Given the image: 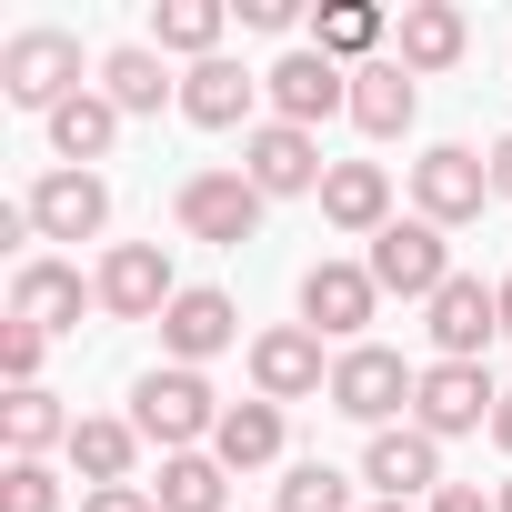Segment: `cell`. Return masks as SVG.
Returning <instances> with one entry per match:
<instances>
[{
    "label": "cell",
    "instance_id": "7a4b0ae2",
    "mask_svg": "<svg viewBox=\"0 0 512 512\" xmlns=\"http://www.w3.org/2000/svg\"><path fill=\"white\" fill-rule=\"evenodd\" d=\"M412 392H422V362H402L392 342H352V352H332V412H342V422L392 432V422H412Z\"/></svg>",
    "mask_w": 512,
    "mask_h": 512
},
{
    "label": "cell",
    "instance_id": "e0dca14e",
    "mask_svg": "<svg viewBox=\"0 0 512 512\" xmlns=\"http://www.w3.org/2000/svg\"><path fill=\"white\" fill-rule=\"evenodd\" d=\"M231 342H241V302H231V292H211V282H181V302L161 312V362L201 372V362H221Z\"/></svg>",
    "mask_w": 512,
    "mask_h": 512
},
{
    "label": "cell",
    "instance_id": "d6986e66",
    "mask_svg": "<svg viewBox=\"0 0 512 512\" xmlns=\"http://www.w3.org/2000/svg\"><path fill=\"white\" fill-rule=\"evenodd\" d=\"M462 51H472V21H462V0H402V21H392V61H402L412 81L452 71Z\"/></svg>",
    "mask_w": 512,
    "mask_h": 512
},
{
    "label": "cell",
    "instance_id": "3957f363",
    "mask_svg": "<svg viewBox=\"0 0 512 512\" xmlns=\"http://www.w3.org/2000/svg\"><path fill=\"white\" fill-rule=\"evenodd\" d=\"M71 91H91V81H81V41H71V31H51V21H41V31H11V41H0V101H11V111H41V121H51Z\"/></svg>",
    "mask_w": 512,
    "mask_h": 512
},
{
    "label": "cell",
    "instance_id": "5b68a950",
    "mask_svg": "<svg viewBox=\"0 0 512 512\" xmlns=\"http://www.w3.org/2000/svg\"><path fill=\"white\" fill-rule=\"evenodd\" d=\"M251 402H332V362H322V332L312 322H272L251 332Z\"/></svg>",
    "mask_w": 512,
    "mask_h": 512
},
{
    "label": "cell",
    "instance_id": "d6a6232c",
    "mask_svg": "<svg viewBox=\"0 0 512 512\" xmlns=\"http://www.w3.org/2000/svg\"><path fill=\"white\" fill-rule=\"evenodd\" d=\"M241 31H302V0H231Z\"/></svg>",
    "mask_w": 512,
    "mask_h": 512
},
{
    "label": "cell",
    "instance_id": "4fadbf2b",
    "mask_svg": "<svg viewBox=\"0 0 512 512\" xmlns=\"http://www.w3.org/2000/svg\"><path fill=\"white\" fill-rule=\"evenodd\" d=\"M181 121H191V131H262V121H272L262 71H241L231 51H221V61H191V71H181Z\"/></svg>",
    "mask_w": 512,
    "mask_h": 512
},
{
    "label": "cell",
    "instance_id": "1f68e13d",
    "mask_svg": "<svg viewBox=\"0 0 512 512\" xmlns=\"http://www.w3.org/2000/svg\"><path fill=\"white\" fill-rule=\"evenodd\" d=\"M0 512H61V472L51 462H11L0 472Z\"/></svg>",
    "mask_w": 512,
    "mask_h": 512
},
{
    "label": "cell",
    "instance_id": "8992f818",
    "mask_svg": "<svg viewBox=\"0 0 512 512\" xmlns=\"http://www.w3.org/2000/svg\"><path fill=\"white\" fill-rule=\"evenodd\" d=\"M262 201H322V181H332V161H322V131H292V121H262V131H241V161H231Z\"/></svg>",
    "mask_w": 512,
    "mask_h": 512
},
{
    "label": "cell",
    "instance_id": "ffe728a7",
    "mask_svg": "<svg viewBox=\"0 0 512 512\" xmlns=\"http://www.w3.org/2000/svg\"><path fill=\"white\" fill-rule=\"evenodd\" d=\"M412 121H422V81H412L392 51L362 61V71H352V131H362V141H402Z\"/></svg>",
    "mask_w": 512,
    "mask_h": 512
},
{
    "label": "cell",
    "instance_id": "603a6c76",
    "mask_svg": "<svg viewBox=\"0 0 512 512\" xmlns=\"http://www.w3.org/2000/svg\"><path fill=\"white\" fill-rule=\"evenodd\" d=\"M41 131H51V161H61V171H91V161H111V141H121V111H111V91L91 81V91H71V101H61Z\"/></svg>",
    "mask_w": 512,
    "mask_h": 512
},
{
    "label": "cell",
    "instance_id": "9c48e42d",
    "mask_svg": "<svg viewBox=\"0 0 512 512\" xmlns=\"http://www.w3.org/2000/svg\"><path fill=\"white\" fill-rule=\"evenodd\" d=\"M422 332H432V362H482L502 342V292L482 272H452L432 302H422Z\"/></svg>",
    "mask_w": 512,
    "mask_h": 512
},
{
    "label": "cell",
    "instance_id": "ba28073f",
    "mask_svg": "<svg viewBox=\"0 0 512 512\" xmlns=\"http://www.w3.org/2000/svg\"><path fill=\"white\" fill-rule=\"evenodd\" d=\"M262 211H272V201L251 191L241 171H191V181L171 191V221H181L191 241H211V251H241L251 231H262Z\"/></svg>",
    "mask_w": 512,
    "mask_h": 512
},
{
    "label": "cell",
    "instance_id": "277c9868",
    "mask_svg": "<svg viewBox=\"0 0 512 512\" xmlns=\"http://www.w3.org/2000/svg\"><path fill=\"white\" fill-rule=\"evenodd\" d=\"M262 101H272V121L322 131V121H352V71H342V61H322L312 41H292V51L262 71Z\"/></svg>",
    "mask_w": 512,
    "mask_h": 512
},
{
    "label": "cell",
    "instance_id": "74e56055",
    "mask_svg": "<svg viewBox=\"0 0 512 512\" xmlns=\"http://www.w3.org/2000/svg\"><path fill=\"white\" fill-rule=\"evenodd\" d=\"M492 292H502V342H512V272H502V282H492Z\"/></svg>",
    "mask_w": 512,
    "mask_h": 512
},
{
    "label": "cell",
    "instance_id": "f35d334b",
    "mask_svg": "<svg viewBox=\"0 0 512 512\" xmlns=\"http://www.w3.org/2000/svg\"><path fill=\"white\" fill-rule=\"evenodd\" d=\"M362 512H422V502H362Z\"/></svg>",
    "mask_w": 512,
    "mask_h": 512
},
{
    "label": "cell",
    "instance_id": "5bb4252c",
    "mask_svg": "<svg viewBox=\"0 0 512 512\" xmlns=\"http://www.w3.org/2000/svg\"><path fill=\"white\" fill-rule=\"evenodd\" d=\"M81 312H101V292L81 282V262H61V251H31V262L11 272V322H31V332H81Z\"/></svg>",
    "mask_w": 512,
    "mask_h": 512
},
{
    "label": "cell",
    "instance_id": "2e32d148",
    "mask_svg": "<svg viewBox=\"0 0 512 512\" xmlns=\"http://www.w3.org/2000/svg\"><path fill=\"white\" fill-rule=\"evenodd\" d=\"M372 312H382V282H372L362 262H312V272H302V322H312L322 342L352 352V342L372 332Z\"/></svg>",
    "mask_w": 512,
    "mask_h": 512
},
{
    "label": "cell",
    "instance_id": "d4e9b609",
    "mask_svg": "<svg viewBox=\"0 0 512 512\" xmlns=\"http://www.w3.org/2000/svg\"><path fill=\"white\" fill-rule=\"evenodd\" d=\"M131 462H141V432H131V412H81V422H71V472H81L91 492L131 482Z\"/></svg>",
    "mask_w": 512,
    "mask_h": 512
},
{
    "label": "cell",
    "instance_id": "f1b7e54d",
    "mask_svg": "<svg viewBox=\"0 0 512 512\" xmlns=\"http://www.w3.org/2000/svg\"><path fill=\"white\" fill-rule=\"evenodd\" d=\"M151 502H161V512H231V472H221L211 452H171L161 482H151Z\"/></svg>",
    "mask_w": 512,
    "mask_h": 512
},
{
    "label": "cell",
    "instance_id": "ab89813d",
    "mask_svg": "<svg viewBox=\"0 0 512 512\" xmlns=\"http://www.w3.org/2000/svg\"><path fill=\"white\" fill-rule=\"evenodd\" d=\"M492 502H502V512H512V482H502V492H492Z\"/></svg>",
    "mask_w": 512,
    "mask_h": 512
},
{
    "label": "cell",
    "instance_id": "7c38bea8",
    "mask_svg": "<svg viewBox=\"0 0 512 512\" xmlns=\"http://www.w3.org/2000/svg\"><path fill=\"white\" fill-rule=\"evenodd\" d=\"M91 292H101L111 322H161V312L181 302L171 251H161V241H111V251H101V272H91Z\"/></svg>",
    "mask_w": 512,
    "mask_h": 512
},
{
    "label": "cell",
    "instance_id": "6da1fadb",
    "mask_svg": "<svg viewBox=\"0 0 512 512\" xmlns=\"http://www.w3.org/2000/svg\"><path fill=\"white\" fill-rule=\"evenodd\" d=\"M221 392H211V372H181V362H161V372H141L131 382V432L171 462V452H211V432H221Z\"/></svg>",
    "mask_w": 512,
    "mask_h": 512
},
{
    "label": "cell",
    "instance_id": "8fae6325",
    "mask_svg": "<svg viewBox=\"0 0 512 512\" xmlns=\"http://www.w3.org/2000/svg\"><path fill=\"white\" fill-rule=\"evenodd\" d=\"M362 272L382 282V302H432V292L452 282V241H442V231L412 211V221H392V231L362 251Z\"/></svg>",
    "mask_w": 512,
    "mask_h": 512
},
{
    "label": "cell",
    "instance_id": "8d00e7d4",
    "mask_svg": "<svg viewBox=\"0 0 512 512\" xmlns=\"http://www.w3.org/2000/svg\"><path fill=\"white\" fill-rule=\"evenodd\" d=\"M492 442H502V452H512V392H502V412H492Z\"/></svg>",
    "mask_w": 512,
    "mask_h": 512
},
{
    "label": "cell",
    "instance_id": "9a60e30c",
    "mask_svg": "<svg viewBox=\"0 0 512 512\" xmlns=\"http://www.w3.org/2000/svg\"><path fill=\"white\" fill-rule=\"evenodd\" d=\"M21 211H31L41 241H101V231H111V181H101V171H41V181L21 191Z\"/></svg>",
    "mask_w": 512,
    "mask_h": 512
},
{
    "label": "cell",
    "instance_id": "52a82bcc",
    "mask_svg": "<svg viewBox=\"0 0 512 512\" xmlns=\"http://www.w3.org/2000/svg\"><path fill=\"white\" fill-rule=\"evenodd\" d=\"M482 201H492V161H482L472 141H432V151L412 161V211H422L432 231L482 221Z\"/></svg>",
    "mask_w": 512,
    "mask_h": 512
},
{
    "label": "cell",
    "instance_id": "30bf717a",
    "mask_svg": "<svg viewBox=\"0 0 512 512\" xmlns=\"http://www.w3.org/2000/svg\"><path fill=\"white\" fill-rule=\"evenodd\" d=\"M502 412V382L482 362H422V392H412V422L432 442H462V432H492Z\"/></svg>",
    "mask_w": 512,
    "mask_h": 512
},
{
    "label": "cell",
    "instance_id": "cb8c5ba5",
    "mask_svg": "<svg viewBox=\"0 0 512 512\" xmlns=\"http://www.w3.org/2000/svg\"><path fill=\"white\" fill-rule=\"evenodd\" d=\"M282 442H292L282 402H231V412H221V432H211V462L241 482V472H272V462H282Z\"/></svg>",
    "mask_w": 512,
    "mask_h": 512
},
{
    "label": "cell",
    "instance_id": "ac0fdd59",
    "mask_svg": "<svg viewBox=\"0 0 512 512\" xmlns=\"http://www.w3.org/2000/svg\"><path fill=\"white\" fill-rule=\"evenodd\" d=\"M362 482H372V502H432L442 492V442L422 422H392V432L362 442Z\"/></svg>",
    "mask_w": 512,
    "mask_h": 512
},
{
    "label": "cell",
    "instance_id": "4dcf8cb0",
    "mask_svg": "<svg viewBox=\"0 0 512 512\" xmlns=\"http://www.w3.org/2000/svg\"><path fill=\"white\" fill-rule=\"evenodd\" d=\"M41 352H51V332L0 322V382H11V392H41Z\"/></svg>",
    "mask_w": 512,
    "mask_h": 512
},
{
    "label": "cell",
    "instance_id": "7402d4cb",
    "mask_svg": "<svg viewBox=\"0 0 512 512\" xmlns=\"http://www.w3.org/2000/svg\"><path fill=\"white\" fill-rule=\"evenodd\" d=\"M101 91H111V111H121V121L181 111V81H171V61H161L151 41H121V51H101Z\"/></svg>",
    "mask_w": 512,
    "mask_h": 512
},
{
    "label": "cell",
    "instance_id": "83f0119b",
    "mask_svg": "<svg viewBox=\"0 0 512 512\" xmlns=\"http://www.w3.org/2000/svg\"><path fill=\"white\" fill-rule=\"evenodd\" d=\"M71 422L61 392H0V442H11V462H41V452H71Z\"/></svg>",
    "mask_w": 512,
    "mask_h": 512
},
{
    "label": "cell",
    "instance_id": "4316f807",
    "mask_svg": "<svg viewBox=\"0 0 512 512\" xmlns=\"http://www.w3.org/2000/svg\"><path fill=\"white\" fill-rule=\"evenodd\" d=\"M382 41H392L382 0H322V11H312V51H322V61H342V71L382 61Z\"/></svg>",
    "mask_w": 512,
    "mask_h": 512
},
{
    "label": "cell",
    "instance_id": "d590c367",
    "mask_svg": "<svg viewBox=\"0 0 512 512\" xmlns=\"http://www.w3.org/2000/svg\"><path fill=\"white\" fill-rule=\"evenodd\" d=\"M482 161H492V201H512V131H502V141H492Z\"/></svg>",
    "mask_w": 512,
    "mask_h": 512
},
{
    "label": "cell",
    "instance_id": "484cf974",
    "mask_svg": "<svg viewBox=\"0 0 512 512\" xmlns=\"http://www.w3.org/2000/svg\"><path fill=\"white\" fill-rule=\"evenodd\" d=\"M231 0H151V51L161 61H221Z\"/></svg>",
    "mask_w": 512,
    "mask_h": 512
},
{
    "label": "cell",
    "instance_id": "f546056e",
    "mask_svg": "<svg viewBox=\"0 0 512 512\" xmlns=\"http://www.w3.org/2000/svg\"><path fill=\"white\" fill-rule=\"evenodd\" d=\"M272 512H362V502H352V472H332V462H292L282 492H272Z\"/></svg>",
    "mask_w": 512,
    "mask_h": 512
},
{
    "label": "cell",
    "instance_id": "836d02e7",
    "mask_svg": "<svg viewBox=\"0 0 512 512\" xmlns=\"http://www.w3.org/2000/svg\"><path fill=\"white\" fill-rule=\"evenodd\" d=\"M81 512H161L151 482H111V492H81Z\"/></svg>",
    "mask_w": 512,
    "mask_h": 512
},
{
    "label": "cell",
    "instance_id": "44dd1931",
    "mask_svg": "<svg viewBox=\"0 0 512 512\" xmlns=\"http://www.w3.org/2000/svg\"><path fill=\"white\" fill-rule=\"evenodd\" d=\"M322 221H332L342 241H382V231H392V171H382V161H332Z\"/></svg>",
    "mask_w": 512,
    "mask_h": 512
},
{
    "label": "cell",
    "instance_id": "e575fe53",
    "mask_svg": "<svg viewBox=\"0 0 512 512\" xmlns=\"http://www.w3.org/2000/svg\"><path fill=\"white\" fill-rule=\"evenodd\" d=\"M422 512H502V502H492V492H482V482H442V492H432V502H422Z\"/></svg>",
    "mask_w": 512,
    "mask_h": 512
}]
</instances>
